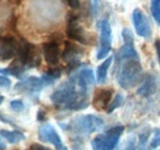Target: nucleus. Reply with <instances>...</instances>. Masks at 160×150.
<instances>
[{"label":"nucleus","instance_id":"f257e3e1","mask_svg":"<svg viewBox=\"0 0 160 150\" xmlns=\"http://www.w3.org/2000/svg\"><path fill=\"white\" fill-rule=\"evenodd\" d=\"M123 63L118 69V84L123 89H129L134 86L142 78V67L139 58L121 59Z\"/></svg>","mask_w":160,"mask_h":150},{"label":"nucleus","instance_id":"f03ea898","mask_svg":"<svg viewBox=\"0 0 160 150\" xmlns=\"http://www.w3.org/2000/svg\"><path fill=\"white\" fill-rule=\"evenodd\" d=\"M102 126H103V121L100 117L94 116V114H86V116L77 117L70 123L69 127L74 133L79 135H88V134L99 131Z\"/></svg>","mask_w":160,"mask_h":150},{"label":"nucleus","instance_id":"7ed1b4c3","mask_svg":"<svg viewBox=\"0 0 160 150\" xmlns=\"http://www.w3.org/2000/svg\"><path fill=\"white\" fill-rule=\"evenodd\" d=\"M19 62L26 68H35L40 65V57L36 53V47L26 39H21L18 44Z\"/></svg>","mask_w":160,"mask_h":150},{"label":"nucleus","instance_id":"20e7f679","mask_svg":"<svg viewBox=\"0 0 160 150\" xmlns=\"http://www.w3.org/2000/svg\"><path fill=\"white\" fill-rule=\"evenodd\" d=\"M44 82L43 80L40 78H36V76H30L27 79H23L19 81L16 85H15V90L18 92H25L30 97L33 98H37L40 91L44 88Z\"/></svg>","mask_w":160,"mask_h":150},{"label":"nucleus","instance_id":"39448f33","mask_svg":"<svg viewBox=\"0 0 160 150\" xmlns=\"http://www.w3.org/2000/svg\"><path fill=\"white\" fill-rule=\"evenodd\" d=\"M100 27V48L98 52V59H103L111 51V42H112V32L111 26L107 20H102L99 23Z\"/></svg>","mask_w":160,"mask_h":150},{"label":"nucleus","instance_id":"423d86ee","mask_svg":"<svg viewBox=\"0 0 160 150\" xmlns=\"http://www.w3.org/2000/svg\"><path fill=\"white\" fill-rule=\"evenodd\" d=\"M38 137L42 142L52 144L56 148V150H68L67 147L63 144L59 134L54 129V127L51 124H44V126L40 127L38 128Z\"/></svg>","mask_w":160,"mask_h":150},{"label":"nucleus","instance_id":"0eeeda50","mask_svg":"<svg viewBox=\"0 0 160 150\" xmlns=\"http://www.w3.org/2000/svg\"><path fill=\"white\" fill-rule=\"evenodd\" d=\"M132 20H133V26L136 28V33L143 38H149L152 36V30L149 21L147 16L142 12L140 9H136L132 14Z\"/></svg>","mask_w":160,"mask_h":150},{"label":"nucleus","instance_id":"6e6552de","mask_svg":"<svg viewBox=\"0 0 160 150\" xmlns=\"http://www.w3.org/2000/svg\"><path fill=\"white\" fill-rule=\"evenodd\" d=\"M67 36L70 39L78 41L82 44H90L88 41V36L84 31V28L78 23V18L77 16H70L68 20V26H67Z\"/></svg>","mask_w":160,"mask_h":150},{"label":"nucleus","instance_id":"1a4fd4ad","mask_svg":"<svg viewBox=\"0 0 160 150\" xmlns=\"http://www.w3.org/2000/svg\"><path fill=\"white\" fill-rule=\"evenodd\" d=\"M81 49L79 47H77L75 44L70 43V42H67L65 43V49L63 52V59L68 63V67H69V72L77 69L78 67H80V62L79 58L81 56Z\"/></svg>","mask_w":160,"mask_h":150},{"label":"nucleus","instance_id":"9d476101","mask_svg":"<svg viewBox=\"0 0 160 150\" xmlns=\"http://www.w3.org/2000/svg\"><path fill=\"white\" fill-rule=\"evenodd\" d=\"M18 52V43L12 36L0 38V60H9Z\"/></svg>","mask_w":160,"mask_h":150},{"label":"nucleus","instance_id":"9b49d317","mask_svg":"<svg viewBox=\"0 0 160 150\" xmlns=\"http://www.w3.org/2000/svg\"><path fill=\"white\" fill-rule=\"evenodd\" d=\"M124 131L123 126H116L110 128L108 131L103 134V149L102 150H115L122 133Z\"/></svg>","mask_w":160,"mask_h":150},{"label":"nucleus","instance_id":"f8f14e48","mask_svg":"<svg viewBox=\"0 0 160 150\" xmlns=\"http://www.w3.org/2000/svg\"><path fill=\"white\" fill-rule=\"evenodd\" d=\"M112 95H113V90L112 89H99L95 91L94 94V98H92V106L98 110V111H102L106 110L112 100Z\"/></svg>","mask_w":160,"mask_h":150},{"label":"nucleus","instance_id":"ddd939ff","mask_svg":"<svg viewBox=\"0 0 160 150\" xmlns=\"http://www.w3.org/2000/svg\"><path fill=\"white\" fill-rule=\"evenodd\" d=\"M43 57L49 65H56L59 62V47L56 42H47L43 44Z\"/></svg>","mask_w":160,"mask_h":150},{"label":"nucleus","instance_id":"4468645a","mask_svg":"<svg viewBox=\"0 0 160 150\" xmlns=\"http://www.w3.org/2000/svg\"><path fill=\"white\" fill-rule=\"evenodd\" d=\"M155 89H157V84H155L154 76L150 74H147L143 79V82L139 86V89L137 90V94L139 96L147 97V96H150L153 94L155 91Z\"/></svg>","mask_w":160,"mask_h":150},{"label":"nucleus","instance_id":"2eb2a0df","mask_svg":"<svg viewBox=\"0 0 160 150\" xmlns=\"http://www.w3.org/2000/svg\"><path fill=\"white\" fill-rule=\"evenodd\" d=\"M112 57H107L98 68V72H96V81L99 84H103L106 81V78H107V72H108V68L112 63Z\"/></svg>","mask_w":160,"mask_h":150},{"label":"nucleus","instance_id":"dca6fc26","mask_svg":"<svg viewBox=\"0 0 160 150\" xmlns=\"http://www.w3.org/2000/svg\"><path fill=\"white\" fill-rule=\"evenodd\" d=\"M138 59V53L134 48V42H124L120 51V59Z\"/></svg>","mask_w":160,"mask_h":150},{"label":"nucleus","instance_id":"f3484780","mask_svg":"<svg viewBox=\"0 0 160 150\" xmlns=\"http://www.w3.org/2000/svg\"><path fill=\"white\" fill-rule=\"evenodd\" d=\"M0 137L6 139L9 143L11 144H18L21 140L25 139V134L19 131H6V129H1L0 131Z\"/></svg>","mask_w":160,"mask_h":150},{"label":"nucleus","instance_id":"a211bd4d","mask_svg":"<svg viewBox=\"0 0 160 150\" xmlns=\"http://www.w3.org/2000/svg\"><path fill=\"white\" fill-rule=\"evenodd\" d=\"M78 75L84 80V82H85L88 86H92V85L96 82V78H95V75H94V73H92V70L89 69V68L81 69L79 73H78Z\"/></svg>","mask_w":160,"mask_h":150},{"label":"nucleus","instance_id":"6ab92c4d","mask_svg":"<svg viewBox=\"0 0 160 150\" xmlns=\"http://www.w3.org/2000/svg\"><path fill=\"white\" fill-rule=\"evenodd\" d=\"M122 103H123V96H122L121 94H116L115 95V97L111 100V102H110L108 107L106 108V112L112 113L116 108H118Z\"/></svg>","mask_w":160,"mask_h":150},{"label":"nucleus","instance_id":"aec40b11","mask_svg":"<svg viewBox=\"0 0 160 150\" xmlns=\"http://www.w3.org/2000/svg\"><path fill=\"white\" fill-rule=\"evenodd\" d=\"M150 11H152V15L155 20V22L160 25V0H152Z\"/></svg>","mask_w":160,"mask_h":150},{"label":"nucleus","instance_id":"412c9836","mask_svg":"<svg viewBox=\"0 0 160 150\" xmlns=\"http://www.w3.org/2000/svg\"><path fill=\"white\" fill-rule=\"evenodd\" d=\"M91 148L92 150H102L103 149V134L98 135L91 140Z\"/></svg>","mask_w":160,"mask_h":150},{"label":"nucleus","instance_id":"4be33fe9","mask_svg":"<svg viewBox=\"0 0 160 150\" xmlns=\"http://www.w3.org/2000/svg\"><path fill=\"white\" fill-rule=\"evenodd\" d=\"M10 107H11V110H14L15 112H22L23 108H25V105H23V102H22L21 100H12V101L10 102Z\"/></svg>","mask_w":160,"mask_h":150},{"label":"nucleus","instance_id":"5701e85b","mask_svg":"<svg viewBox=\"0 0 160 150\" xmlns=\"http://www.w3.org/2000/svg\"><path fill=\"white\" fill-rule=\"evenodd\" d=\"M160 145V129H157L154 133V137H153V140L152 143L149 144V148L148 149H155Z\"/></svg>","mask_w":160,"mask_h":150},{"label":"nucleus","instance_id":"b1692460","mask_svg":"<svg viewBox=\"0 0 160 150\" xmlns=\"http://www.w3.org/2000/svg\"><path fill=\"white\" fill-rule=\"evenodd\" d=\"M10 86H11V81H10V79H9L6 75L0 74V88L9 89Z\"/></svg>","mask_w":160,"mask_h":150},{"label":"nucleus","instance_id":"393cba45","mask_svg":"<svg viewBox=\"0 0 160 150\" xmlns=\"http://www.w3.org/2000/svg\"><path fill=\"white\" fill-rule=\"evenodd\" d=\"M64 2H67L73 10H78L80 8V0H63Z\"/></svg>","mask_w":160,"mask_h":150},{"label":"nucleus","instance_id":"a878e982","mask_svg":"<svg viewBox=\"0 0 160 150\" xmlns=\"http://www.w3.org/2000/svg\"><path fill=\"white\" fill-rule=\"evenodd\" d=\"M122 150H137V145H136L134 139H129V140L124 144V148Z\"/></svg>","mask_w":160,"mask_h":150},{"label":"nucleus","instance_id":"bb28decb","mask_svg":"<svg viewBox=\"0 0 160 150\" xmlns=\"http://www.w3.org/2000/svg\"><path fill=\"white\" fill-rule=\"evenodd\" d=\"M99 5H100L99 0H91V14H92V16L98 15V11H99Z\"/></svg>","mask_w":160,"mask_h":150},{"label":"nucleus","instance_id":"cd10ccee","mask_svg":"<svg viewBox=\"0 0 160 150\" xmlns=\"http://www.w3.org/2000/svg\"><path fill=\"white\" fill-rule=\"evenodd\" d=\"M154 46H155V51H157V54H158V58H159V64H160V39H155V43H154Z\"/></svg>","mask_w":160,"mask_h":150},{"label":"nucleus","instance_id":"c85d7f7f","mask_svg":"<svg viewBox=\"0 0 160 150\" xmlns=\"http://www.w3.org/2000/svg\"><path fill=\"white\" fill-rule=\"evenodd\" d=\"M31 150H49L48 148H44L43 145H40V144H33L31 147Z\"/></svg>","mask_w":160,"mask_h":150},{"label":"nucleus","instance_id":"c756f323","mask_svg":"<svg viewBox=\"0 0 160 150\" xmlns=\"http://www.w3.org/2000/svg\"><path fill=\"white\" fill-rule=\"evenodd\" d=\"M37 119H38V121H41V122L46 119V113L43 112L42 110H41V111H38V113H37Z\"/></svg>","mask_w":160,"mask_h":150},{"label":"nucleus","instance_id":"7c9ffc66","mask_svg":"<svg viewBox=\"0 0 160 150\" xmlns=\"http://www.w3.org/2000/svg\"><path fill=\"white\" fill-rule=\"evenodd\" d=\"M5 144H4V142L1 140V138H0V150H5Z\"/></svg>","mask_w":160,"mask_h":150},{"label":"nucleus","instance_id":"2f4dec72","mask_svg":"<svg viewBox=\"0 0 160 150\" xmlns=\"http://www.w3.org/2000/svg\"><path fill=\"white\" fill-rule=\"evenodd\" d=\"M2 102H4V96H1V95H0V105H1Z\"/></svg>","mask_w":160,"mask_h":150}]
</instances>
